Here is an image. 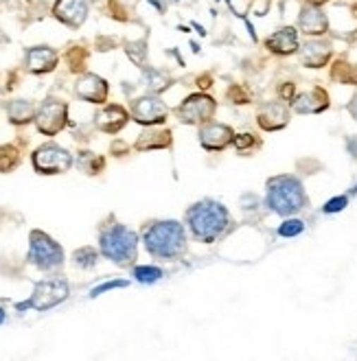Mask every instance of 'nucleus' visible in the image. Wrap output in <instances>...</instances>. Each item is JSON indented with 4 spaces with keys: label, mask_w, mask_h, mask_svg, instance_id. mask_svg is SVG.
Wrapping results in <instances>:
<instances>
[{
    "label": "nucleus",
    "mask_w": 357,
    "mask_h": 361,
    "mask_svg": "<svg viewBox=\"0 0 357 361\" xmlns=\"http://www.w3.org/2000/svg\"><path fill=\"white\" fill-rule=\"evenodd\" d=\"M186 226L191 230V235L200 243H215L226 235L230 228V212L224 204L217 200H200L186 210Z\"/></svg>",
    "instance_id": "f257e3e1"
},
{
    "label": "nucleus",
    "mask_w": 357,
    "mask_h": 361,
    "mask_svg": "<svg viewBox=\"0 0 357 361\" xmlns=\"http://www.w3.org/2000/svg\"><path fill=\"white\" fill-rule=\"evenodd\" d=\"M143 243L160 261H178L186 254V230L176 219L154 221L143 230Z\"/></svg>",
    "instance_id": "f03ea898"
},
{
    "label": "nucleus",
    "mask_w": 357,
    "mask_h": 361,
    "mask_svg": "<svg viewBox=\"0 0 357 361\" xmlns=\"http://www.w3.org/2000/svg\"><path fill=\"white\" fill-rule=\"evenodd\" d=\"M265 204L272 212L281 217H291L307 204L305 186L298 178L294 176H277L267 180V195Z\"/></svg>",
    "instance_id": "7ed1b4c3"
},
{
    "label": "nucleus",
    "mask_w": 357,
    "mask_h": 361,
    "mask_svg": "<svg viewBox=\"0 0 357 361\" xmlns=\"http://www.w3.org/2000/svg\"><path fill=\"white\" fill-rule=\"evenodd\" d=\"M99 247L106 259H110L112 263H116L121 267H128L138 257V237L128 226L110 224L101 230Z\"/></svg>",
    "instance_id": "20e7f679"
},
{
    "label": "nucleus",
    "mask_w": 357,
    "mask_h": 361,
    "mask_svg": "<svg viewBox=\"0 0 357 361\" xmlns=\"http://www.w3.org/2000/svg\"><path fill=\"white\" fill-rule=\"evenodd\" d=\"M29 263H33L42 271L57 269L64 263V250L47 232L33 230L29 235Z\"/></svg>",
    "instance_id": "39448f33"
},
{
    "label": "nucleus",
    "mask_w": 357,
    "mask_h": 361,
    "mask_svg": "<svg viewBox=\"0 0 357 361\" xmlns=\"http://www.w3.org/2000/svg\"><path fill=\"white\" fill-rule=\"evenodd\" d=\"M217 112V101L204 92L188 94L176 110V116L180 118L182 125H204L208 123Z\"/></svg>",
    "instance_id": "423d86ee"
},
{
    "label": "nucleus",
    "mask_w": 357,
    "mask_h": 361,
    "mask_svg": "<svg viewBox=\"0 0 357 361\" xmlns=\"http://www.w3.org/2000/svg\"><path fill=\"white\" fill-rule=\"evenodd\" d=\"M33 166L42 176H55V173H66L73 166V156L55 142H47L35 149L33 154Z\"/></svg>",
    "instance_id": "0eeeda50"
},
{
    "label": "nucleus",
    "mask_w": 357,
    "mask_h": 361,
    "mask_svg": "<svg viewBox=\"0 0 357 361\" xmlns=\"http://www.w3.org/2000/svg\"><path fill=\"white\" fill-rule=\"evenodd\" d=\"M66 123H68V105L64 101L49 99L35 112V125L44 136L59 134L66 127Z\"/></svg>",
    "instance_id": "6e6552de"
},
{
    "label": "nucleus",
    "mask_w": 357,
    "mask_h": 361,
    "mask_svg": "<svg viewBox=\"0 0 357 361\" xmlns=\"http://www.w3.org/2000/svg\"><path fill=\"white\" fill-rule=\"evenodd\" d=\"M68 298V283L64 279H49L35 285L31 300L23 307H33L37 311H47L57 307Z\"/></svg>",
    "instance_id": "1a4fd4ad"
},
{
    "label": "nucleus",
    "mask_w": 357,
    "mask_h": 361,
    "mask_svg": "<svg viewBox=\"0 0 357 361\" xmlns=\"http://www.w3.org/2000/svg\"><path fill=\"white\" fill-rule=\"evenodd\" d=\"M132 118L140 125L156 127L169 118V108L158 97H140L132 105Z\"/></svg>",
    "instance_id": "9d476101"
},
{
    "label": "nucleus",
    "mask_w": 357,
    "mask_h": 361,
    "mask_svg": "<svg viewBox=\"0 0 357 361\" xmlns=\"http://www.w3.org/2000/svg\"><path fill=\"white\" fill-rule=\"evenodd\" d=\"M198 138H200V145L204 147L206 152L217 154V152H224L226 147L233 145L235 132H233V127L226 125V123H213V121H208V123L200 125Z\"/></svg>",
    "instance_id": "9b49d317"
},
{
    "label": "nucleus",
    "mask_w": 357,
    "mask_h": 361,
    "mask_svg": "<svg viewBox=\"0 0 357 361\" xmlns=\"http://www.w3.org/2000/svg\"><path fill=\"white\" fill-rule=\"evenodd\" d=\"M75 94L83 101H88V103H106L108 101V94H110V88H108V83L103 77L99 75H81L77 79V86H75Z\"/></svg>",
    "instance_id": "f8f14e48"
},
{
    "label": "nucleus",
    "mask_w": 357,
    "mask_h": 361,
    "mask_svg": "<svg viewBox=\"0 0 357 361\" xmlns=\"http://www.w3.org/2000/svg\"><path fill=\"white\" fill-rule=\"evenodd\" d=\"M257 123L261 130L265 132H279L283 127L289 123V110L287 105L281 103V101H270V103H263L259 112H257Z\"/></svg>",
    "instance_id": "ddd939ff"
},
{
    "label": "nucleus",
    "mask_w": 357,
    "mask_h": 361,
    "mask_svg": "<svg viewBox=\"0 0 357 361\" xmlns=\"http://www.w3.org/2000/svg\"><path fill=\"white\" fill-rule=\"evenodd\" d=\"M265 49L274 55H281V57H287V55H294L301 51V42H298V31L294 27H283L279 29L277 33H272L267 39H265Z\"/></svg>",
    "instance_id": "4468645a"
},
{
    "label": "nucleus",
    "mask_w": 357,
    "mask_h": 361,
    "mask_svg": "<svg viewBox=\"0 0 357 361\" xmlns=\"http://www.w3.org/2000/svg\"><path fill=\"white\" fill-rule=\"evenodd\" d=\"M291 108H294V112H298V114H320V112H325L329 108V94H327L325 88L316 86L309 92L294 97Z\"/></svg>",
    "instance_id": "2eb2a0df"
},
{
    "label": "nucleus",
    "mask_w": 357,
    "mask_h": 361,
    "mask_svg": "<svg viewBox=\"0 0 357 361\" xmlns=\"http://www.w3.org/2000/svg\"><path fill=\"white\" fill-rule=\"evenodd\" d=\"M130 121V112L123 108V105H106L97 116V130L106 132V134H119Z\"/></svg>",
    "instance_id": "dca6fc26"
},
{
    "label": "nucleus",
    "mask_w": 357,
    "mask_h": 361,
    "mask_svg": "<svg viewBox=\"0 0 357 361\" xmlns=\"http://www.w3.org/2000/svg\"><path fill=\"white\" fill-rule=\"evenodd\" d=\"M298 29L305 35L318 37V35H325L329 31V20H327L325 11L320 7L305 5L301 9V16H298Z\"/></svg>",
    "instance_id": "f3484780"
},
{
    "label": "nucleus",
    "mask_w": 357,
    "mask_h": 361,
    "mask_svg": "<svg viewBox=\"0 0 357 361\" xmlns=\"http://www.w3.org/2000/svg\"><path fill=\"white\" fill-rule=\"evenodd\" d=\"M333 51L327 42L320 39H309L305 47H301V61L307 68H322L329 63Z\"/></svg>",
    "instance_id": "a211bd4d"
},
{
    "label": "nucleus",
    "mask_w": 357,
    "mask_h": 361,
    "mask_svg": "<svg viewBox=\"0 0 357 361\" xmlns=\"http://www.w3.org/2000/svg\"><path fill=\"white\" fill-rule=\"evenodd\" d=\"M55 18L61 20L68 27H81L83 20H86L88 7L83 0H57L55 5Z\"/></svg>",
    "instance_id": "6ab92c4d"
},
{
    "label": "nucleus",
    "mask_w": 357,
    "mask_h": 361,
    "mask_svg": "<svg viewBox=\"0 0 357 361\" xmlns=\"http://www.w3.org/2000/svg\"><path fill=\"white\" fill-rule=\"evenodd\" d=\"M57 53L49 47H35L27 53V68L35 75L51 73L57 66Z\"/></svg>",
    "instance_id": "aec40b11"
},
{
    "label": "nucleus",
    "mask_w": 357,
    "mask_h": 361,
    "mask_svg": "<svg viewBox=\"0 0 357 361\" xmlns=\"http://www.w3.org/2000/svg\"><path fill=\"white\" fill-rule=\"evenodd\" d=\"M174 142L171 130H147L138 136L134 149L136 152H154V149H169Z\"/></svg>",
    "instance_id": "412c9836"
},
{
    "label": "nucleus",
    "mask_w": 357,
    "mask_h": 361,
    "mask_svg": "<svg viewBox=\"0 0 357 361\" xmlns=\"http://www.w3.org/2000/svg\"><path fill=\"white\" fill-rule=\"evenodd\" d=\"M35 105L31 101H23V99H18V101H11L9 103V108H7V114H9V121L13 125H27L31 121H35Z\"/></svg>",
    "instance_id": "4be33fe9"
},
{
    "label": "nucleus",
    "mask_w": 357,
    "mask_h": 361,
    "mask_svg": "<svg viewBox=\"0 0 357 361\" xmlns=\"http://www.w3.org/2000/svg\"><path fill=\"white\" fill-rule=\"evenodd\" d=\"M20 164V152L13 145H0V173H9Z\"/></svg>",
    "instance_id": "5701e85b"
},
{
    "label": "nucleus",
    "mask_w": 357,
    "mask_h": 361,
    "mask_svg": "<svg viewBox=\"0 0 357 361\" xmlns=\"http://www.w3.org/2000/svg\"><path fill=\"white\" fill-rule=\"evenodd\" d=\"M103 166H106V160H103L101 156H95L90 152H83L81 158H79V169H83L88 176H97L103 171Z\"/></svg>",
    "instance_id": "b1692460"
},
{
    "label": "nucleus",
    "mask_w": 357,
    "mask_h": 361,
    "mask_svg": "<svg viewBox=\"0 0 357 361\" xmlns=\"http://www.w3.org/2000/svg\"><path fill=\"white\" fill-rule=\"evenodd\" d=\"M134 279L143 285H152L162 279V269L152 267V265H138V267H134Z\"/></svg>",
    "instance_id": "393cba45"
},
{
    "label": "nucleus",
    "mask_w": 357,
    "mask_h": 361,
    "mask_svg": "<svg viewBox=\"0 0 357 361\" xmlns=\"http://www.w3.org/2000/svg\"><path fill=\"white\" fill-rule=\"evenodd\" d=\"M303 230H305V221L289 217V219H285V221L279 226V235L285 237V239H291V237H298Z\"/></svg>",
    "instance_id": "a878e982"
},
{
    "label": "nucleus",
    "mask_w": 357,
    "mask_h": 361,
    "mask_svg": "<svg viewBox=\"0 0 357 361\" xmlns=\"http://www.w3.org/2000/svg\"><path fill=\"white\" fill-rule=\"evenodd\" d=\"M97 250H92V247H81V250H77L75 254H73V259H75V265L77 267H92L95 263H97Z\"/></svg>",
    "instance_id": "bb28decb"
},
{
    "label": "nucleus",
    "mask_w": 357,
    "mask_h": 361,
    "mask_svg": "<svg viewBox=\"0 0 357 361\" xmlns=\"http://www.w3.org/2000/svg\"><path fill=\"white\" fill-rule=\"evenodd\" d=\"M233 145L237 147V152L239 154H248V152H252L255 147L259 145V140L252 136V134H235V140H233Z\"/></svg>",
    "instance_id": "cd10ccee"
},
{
    "label": "nucleus",
    "mask_w": 357,
    "mask_h": 361,
    "mask_svg": "<svg viewBox=\"0 0 357 361\" xmlns=\"http://www.w3.org/2000/svg\"><path fill=\"white\" fill-rule=\"evenodd\" d=\"M346 204H349V197H346V195H338V197L329 200V202L322 206V212H327V215H331V212H340V210L346 208Z\"/></svg>",
    "instance_id": "c85d7f7f"
},
{
    "label": "nucleus",
    "mask_w": 357,
    "mask_h": 361,
    "mask_svg": "<svg viewBox=\"0 0 357 361\" xmlns=\"http://www.w3.org/2000/svg\"><path fill=\"white\" fill-rule=\"evenodd\" d=\"M68 63H71V71H83V63H86V53L81 49H73L68 53Z\"/></svg>",
    "instance_id": "c756f323"
},
{
    "label": "nucleus",
    "mask_w": 357,
    "mask_h": 361,
    "mask_svg": "<svg viewBox=\"0 0 357 361\" xmlns=\"http://www.w3.org/2000/svg\"><path fill=\"white\" fill-rule=\"evenodd\" d=\"M116 287H128V281H110V283H103L99 287L92 289V298H97V295H101L103 291H110V289H116Z\"/></svg>",
    "instance_id": "7c9ffc66"
},
{
    "label": "nucleus",
    "mask_w": 357,
    "mask_h": 361,
    "mask_svg": "<svg viewBox=\"0 0 357 361\" xmlns=\"http://www.w3.org/2000/svg\"><path fill=\"white\" fill-rule=\"evenodd\" d=\"M228 99L233 101V103H250V94L243 88H239V86H233V88L228 90Z\"/></svg>",
    "instance_id": "2f4dec72"
},
{
    "label": "nucleus",
    "mask_w": 357,
    "mask_h": 361,
    "mask_svg": "<svg viewBox=\"0 0 357 361\" xmlns=\"http://www.w3.org/2000/svg\"><path fill=\"white\" fill-rule=\"evenodd\" d=\"M294 92H296V86H294V83H285V86H281L279 88V94H281V99L283 101H294Z\"/></svg>",
    "instance_id": "473e14b6"
},
{
    "label": "nucleus",
    "mask_w": 357,
    "mask_h": 361,
    "mask_svg": "<svg viewBox=\"0 0 357 361\" xmlns=\"http://www.w3.org/2000/svg\"><path fill=\"white\" fill-rule=\"evenodd\" d=\"M200 88H211L213 83H211V75H206V77H200Z\"/></svg>",
    "instance_id": "72a5a7b5"
},
{
    "label": "nucleus",
    "mask_w": 357,
    "mask_h": 361,
    "mask_svg": "<svg viewBox=\"0 0 357 361\" xmlns=\"http://www.w3.org/2000/svg\"><path fill=\"white\" fill-rule=\"evenodd\" d=\"M307 5H313V7H322L325 3H329V0H305Z\"/></svg>",
    "instance_id": "f704fd0d"
},
{
    "label": "nucleus",
    "mask_w": 357,
    "mask_h": 361,
    "mask_svg": "<svg viewBox=\"0 0 357 361\" xmlns=\"http://www.w3.org/2000/svg\"><path fill=\"white\" fill-rule=\"evenodd\" d=\"M351 112H353V116H355V121H357V97H355L353 103H351Z\"/></svg>",
    "instance_id": "c9c22d12"
},
{
    "label": "nucleus",
    "mask_w": 357,
    "mask_h": 361,
    "mask_svg": "<svg viewBox=\"0 0 357 361\" xmlns=\"http://www.w3.org/2000/svg\"><path fill=\"white\" fill-rule=\"evenodd\" d=\"M3 322H5V311L0 309V324H3Z\"/></svg>",
    "instance_id": "e433bc0d"
}]
</instances>
